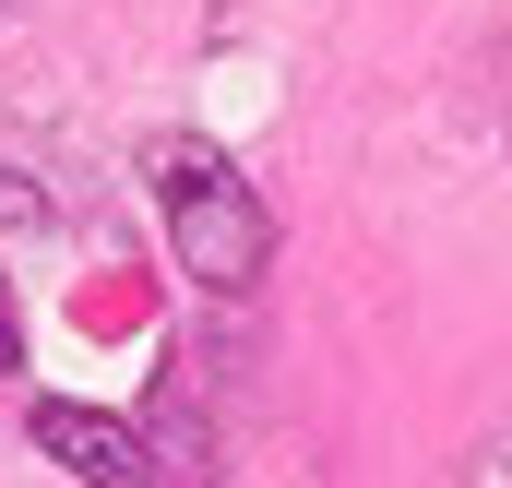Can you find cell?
Instances as JSON below:
<instances>
[{
    "mask_svg": "<svg viewBox=\"0 0 512 488\" xmlns=\"http://www.w3.org/2000/svg\"><path fill=\"white\" fill-rule=\"evenodd\" d=\"M143 179H155V215H167L179 274L215 286V298H251L262 262H274V215H262L251 179H239V155L203 143V131H167V143H143Z\"/></svg>",
    "mask_w": 512,
    "mask_h": 488,
    "instance_id": "cell-1",
    "label": "cell"
},
{
    "mask_svg": "<svg viewBox=\"0 0 512 488\" xmlns=\"http://www.w3.org/2000/svg\"><path fill=\"white\" fill-rule=\"evenodd\" d=\"M24 227H48V191L24 167H0V239H24Z\"/></svg>",
    "mask_w": 512,
    "mask_h": 488,
    "instance_id": "cell-3",
    "label": "cell"
},
{
    "mask_svg": "<svg viewBox=\"0 0 512 488\" xmlns=\"http://www.w3.org/2000/svg\"><path fill=\"white\" fill-rule=\"evenodd\" d=\"M36 453H60L84 488H155V453L131 441L120 417H96V405H60V393L36 405Z\"/></svg>",
    "mask_w": 512,
    "mask_h": 488,
    "instance_id": "cell-2",
    "label": "cell"
},
{
    "mask_svg": "<svg viewBox=\"0 0 512 488\" xmlns=\"http://www.w3.org/2000/svg\"><path fill=\"white\" fill-rule=\"evenodd\" d=\"M0 369H24V322H12V286H0Z\"/></svg>",
    "mask_w": 512,
    "mask_h": 488,
    "instance_id": "cell-4",
    "label": "cell"
}]
</instances>
